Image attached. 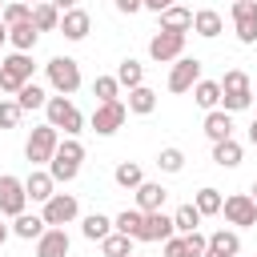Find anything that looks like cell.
Segmentation results:
<instances>
[{
  "label": "cell",
  "mask_w": 257,
  "mask_h": 257,
  "mask_svg": "<svg viewBox=\"0 0 257 257\" xmlns=\"http://www.w3.org/2000/svg\"><path fill=\"white\" fill-rule=\"evenodd\" d=\"M80 161H84V145L76 141V137H64L60 145H56V153H52V161H48V173H52V181H72L76 173H80Z\"/></svg>",
  "instance_id": "1"
},
{
  "label": "cell",
  "mask_w": 257,
  "mask_h": 257,
  "mask_svg": "<svg viewBox=\"0 0 257 257\" xmlns=\"http://www.w3.org/2000/svg\"><path fill=\"white\" fill-rule=\"evenodd\" d=\"M217 84H221V104H225V112H241V108L253 104V88H249V76H245L241 68H229Z\"/></svg>",
  "instance_id": "2"
},
{
  "label": "cell",
  "mask_w": 257,
  "mask_h": 257,
  "mask_svg": "<svg viewBox=\"0 0 257 257\" xmlns=\"http://www.w3.org/2000/svg\"><path fill=\"white\" fill-rule=\"evenodd\" d=\"M44 112H48V124L52 128H64V137H76L84 128V116H80V108L68 96H48L44 100Z\"/></svg>",
  "instance_id": "3"
},
{
  "label": "cell",
  "mask_w": 257,
  "mask_h": 257,
  "mask_svg": "<svg viewBox=\"0 0 257 257\" xmlns=\"http://www.w3.org/2000/svg\"><path fill=\"white\" fill-rule=\"evenodd\" d=\"M44 68H48V84H52L60 96H72V92L80 88V64H76L72 56H52Z\"/></svg>",
  "instance_id": "4"
},
{
  "label": "cell",
  "mask_w": 257,
  "mask_h": 257,
  "mask_svg": "<svg viewBox=\"0 0 257 257\" xmlns=\"http://www.w3.org/2000/svg\"><path fill=\"white\" fill-rule=\"evenodd\" d=\"M32 80V56L28 52H12L8 60H0V92H20Z\"/></svg>",
  "instance_id": "5"
},
{
  "label": "cell",
  "mask_w": 257,
  "mask_h": 257,
  "mask_svg": "<svg viewBox=\"0 0 257 257\" xmlns=\"http://www.w3.org/2000/svg\"><path fill=\"white\" fill-rule=\"evenodd\" d=\"M56 145H60V128L40 124V128H32V137H28V145H24V157H28L32 165H48L52 153H56Z\"/></svg>",
  "instance_id": "6"
},
{
  "label": "cell",
  "mask_w": 257,
  "mask_h": 257,
  "mask_svg": "<svg viewBox=\"0 0 257 257\" xmlns=\"http://www.w3.org/2000/svg\"><path fill=\"white\" fill-rule=\"evenodd\" d=\"M221 213H225V221L237 225V229L257 225V201H253L249 193H233V197H225V201H221Z\"/></svg>",
  "instance_id": "7"
},
{
  "label": "cell",
  "mask_w": 257,
  "mask_h": 257,
  "mask_svg": "<svg viewBox=\"0 0 257 257\" xmlns=\"http://www.w3.org/2000/svg\"><path fill=\"white\" fill-rule=\"evenodd\" d=\"M124 116H128L124 100H100V104L92 108V133H100V137H112V133L124 124Z\"/></svg>",
  "instance_id": "8"
},
{
  "label": "cell",
  "mask_w": 257,
  "mask_h": 257,
  "mask_svg": "<svg viewBox=\"0 0 257 257\" xmlns=\"http://www.w3.org/2000/svg\"><path fill=\"white\" fill-rule=\"evenodd\" d=\"M24 205H28L24 181L12 177V173H0V213L4 217H16V213H24Z\"/></svg>",
  "instance_id": "9"
},
{
  "label": "cell",
  "mask_w": 257,
  "mask_h": 257,
  "mask_svg": "<svg viewBox=\"0 0 257 257\" xmlns=\"http://www.w3.org/2000/svg\"><path fill=\"white\" fill-rule=\"evenodd\" d=\"M185 52V32H169V28H161L153 40H149V56L157 60V64H169V60H177Z\"/></svg>",
  "instance_id": "10"
},
{
  "label": "cell",
  "mask_w": 257,
  "mask_h": 257,
  "mask_svg": "<svg viewBox=\"0 0 257 257\" xmlns=\"http://www.w3.org/2000/svg\"><path fill=\"white\" fill-rule=\"evenodd\" d=\"M76 213H80V205H76V197L72 193H52L48 201H44V225H68V221H76Z\"/></svg>",
  "instance_id": "11"
},
{
  "label": "cell",
  "mask_w": 257,
  "mask_h": 257,
  "mask_svg": "<svg viewBox=\"0 0 257 257\" xmlns=\"http://www.w3.org/2000/svg\"><path fill=\"white\" fill-rule=\"evenodd\" d=\"M233 24L241 44H257V0H233Z\"/></svg>",
  "instance_id": "12"
},
{
  "label": "cell",
  "mask_w": 257,
  "mask_h": 257,
  "mask_svg": "<svg viewBox=\"0 0 257 257\" xmlns=\"http://www.w3.org/2000/svg\"><path fill=\"white\" fill-rule=\"evenodd\" d=\"M201 80V60L197 56H177L173 72H169V92H189Z\"/></svg>",
  "instance_id": "13"
},
{
  "label": "cell",
  "mask_w": 257,
  "mask_h": 257,
  "mask_svg": "<svg viewBox=\"0 0 257 257\" xmlns=\"http://www.w3.org/2000/svg\"><path fill=\"white\" fill-rule=\"evenodd\" d=\"M36 257H68V233H64V225H48L36 237Z\"/></svg>",
  "instance_id": "14"
},
{
  "label": "cell",
  "mask_w": 257,
  "mask_h": 257,
  "mask_svg": "<svg viewBox=\"0 0 257 257\" xmlns=\"http://www.w3.org/2000/svg\"><path fill=\"white\" fill-rule=\"evenodd\" d=\"M173 233H177V229H173V217H165L161 209H153V213H145L137 241H165V237H173Z\"/></svg>",
  "instance_id": "15"
},
{
  "label": "cell",
  "mask_w": 257,
  "mask_h": 257,
  "mask_svg": "<svg viewBox=\"0 0 257 257\" xmlns=\"http://www.w3.org/2000/svg\"><path fill=\"white\" fill-rule=\"evenodd\" d=\"M88 28H92V16H88L84 8H68V12L60 16V32H64V40H84Z\"/></svg>",
  "instance_id": "16"
},
{
  "label": "cell",
  "mask_w": 257,
  "mask_h": 257,
  "mask_svg": "<svg viewBox=\"0 0 257 257\" xmlns=\"http://www.w3.org/2000/svg\"><path fill=\"white\" fill-rule=\"evenodd\" d=\"M52 189H56V181H52V173L48 169H32L28 177H24V193H28V201H48L52 197Z\"/></svg>",
  "instance_id": "17"
},
{
  "label": "cell",
  "mask_w": 257,
  "mask_h": 257,
  "mask_svg": "<svg viewBox=\"0 0 257 257\" xmlns=\"http://www.w3.org/2000/svg\"><path fill=\"white\" fill-rule=\"evenodd\" d=\"M36 40H40V32H36V24H32V20L8 24V44H12L16 52H32V48H36Z\"/></svg>",
  "instance_id": "18"
},
{
  "label": "cell",
  "mask_w": 257,
  "mask_h": 257,
  "mask_svg": "<svg viewBox=\"0 0 257 257\" xmlns=\"http://www.w3.org/2000/svg\"><path fill=\"white\" fill-rule=\"evenodd\" d=\"M165 197H169V189H165V185H157V181H141V185H137V209H141V213L161 209V205H165Z\"/></svg>",
  "instance_id": "19"
},
{
  "label": "cell",
  "mask_w": 257,
  "mask_h": 257,
  "mask_svg": "<svg viewBox=\"0 0 257 257\" xmlns=\"http://www.w3.org/2000/svg\"><path fill=\"white\" fill-rule=\"evenodd\" d=\"M157 16H161V28H169V32H189V28H193V12L181 8V4H169V8L157 12Z\"/></svg>",
  "instance_id": "20"
},
{
  "label": "cell",
  "mask_w": 257,
  "mask_h": 257,
  "mask_svg": "<svg viewBox=\"0 0 257 257\" xmlns=\"http://www.w3.org/2000/svg\"><path fill=\"white\" fill-rule=\"evenodd\" d=\"M128 112H137V116H149L153 108H157V92L149 88V84H137V88H128V104H124Z\"/></svg>",
  "instance_id": "21"
},
{
  "label": "cell",
  "mask_w": 257,
  "mask_h": 257,
  "mask_svg": "<svg viewBox=\"0 0 257 257\" xmlns=\"http://www.w3.org/2000/svg\"><path fill=\"white\" fill-rule=\"evenodd\" d=\"M205 137H209V141H225V137H233V120H229L225 108H209V116H205Z\"/></svg>",
  "instance_id": "22"
},
{
  "label": "cell",
  "mask_w": 257,
  "mask_h": 257,
  "mask_svg": "<svg viewBox=\"0 0 257 257\" xmlns=\"http://www.w3.org/2000/svg\"><path fill=\"white\" fill-rule=\"evenodd\" d=\"M213 165H221V169H237V165H241V145H237L233 137L213 141Z\"/></svg>",
  "instance_id": "23"
},
{
  "label": "cell",
  "mask_w": 257,
  "mask_h": 257,
  "mask_svg": "<svg viewBox=\"0 0 257 257\" xmlns=\"http://www.w3.org/2000/svg\"><path fill=\"white\" fill-rule=\"evenodd\" d=\"M44 229H48V225H44V217H36V213H16V217H12V233L24 237V241H36Z\"/></svg>",
  "instance_id": "24"
},
{
  "label": "cell",
  "mask_w": 257,
  "mask_h": 257,
  "mask_svg": "<svg viewBox=\"0 0 257 257\" xmlns=\"http://www.w3.org/2000/svg\"><path fill=\"white\" fill-rule=\"evenodd\" d=\"M193 32H197V36H205V40L221 36V16H217L213 8H201V12H193Z\"/></svg>",
  "instance_id": "25"
},
{
  "label": "cell",
  "mask_w": 257,
  "mask_h": 257,
  "mask_svg": "<svg viewBox=\"0 0 257 257\" xmlns=\"http://www.w3.org/2000/svg\"><path fill=\"white\" fill-rule=\"evenodd\" d=\"M193 100H197L205 112L217 108V104H221V84H217V80H197V84H193Z\"/></svg>",
  "instance_id": "26"
},
{
  "label": "cell",
  "mask_w": 257,
  "mask_h": 257,
  "mask_svg": "<svg viewBox=\"0 0 257 257\" xmlns=\"http://www.w3.org/2000/svg\"><path fill=\"white\" fill-rule=\"evenodd\" d=\"M100 253H104V257H128V253H133V237L112 229L108 237H100Z\"/></svg>",
  "instance_id": "27"
},
{
  "label": "cell",
  "mask_w": 257,
  "mask_h": 257,
  "mask_svg": "<svg viewBox=\"0 0 257 257\" xmlns=\"http://www.w3.org/2000/svg\"><path fill=\"white\" fill-rule=\"evenodd\" d=\"M32 24H36V32H52V28H60V12L44 0V4H32Z\"/></svg>",
  "instance_id": "28"
},
{
  "label": "cell",
  "mask_w": 257,
  "mask_h": 257,
  "mask_svg": "<svg viewBox=\"0 0 257 257\" xmlns=\"http://www.w3.org/2000/svg\"><path fill=\"white\" fill-rule=\"evenodd\" d=\"M116 84H124V88H137V84H145V68H141L133 56H124V60L116 64Z\"/></svg>",
  "instance_id": "29"
},
{
  "label": "cell",
  "mask_w": 257,
  "mask_h": 257,
  "mask_svg": "<svg viewBox=\"0 0 257 257\" xmlns=\"http://www.w3.org/2000/svg\"><path fill=\"white\" fill-rule=\"evenodd\" d=\"M80 233H84L88 241H100V237H108V233H112V221H108L104 213H88V217L80 221Z\"/></svg>",
  "instance_id": "30"
},
{
  "label": "cell",
  "mask_w": 257,
  "mask_h": 257,
  "mask_svg": "<svg viewBox=\"0 0 257 257\" xmlns=\"http://www.w3.org/2000/svg\"><path fill=\"white\" fill-rule=\"evenodd\" d=\"M209 249H217V253H225V257H237V253H241V237H237L233 229H217V233L209 237Z\"/></svg>",
  "instance_id": "31"
},
{
  "label": "cell",
  "mask_w": 257,
  "mask_h": 257,
  "mask_svg": "<svg viewBox=\"0 0 257 257\" xmlns=\"http://www.w3.org/2000/svg\"><path fill=\"white\" fill-rule=\"evenodd\" d=\"M221 201H225V197H221L217 189H209V185H205V189H197V197H193V205H197V213H201V217L221 213Z\"/></svg>",
  "instance_id": "32"
},
{
  "label": "cell",
  "mask_w": 257,
  "mask_h": 257,
  "mask_svg": "<svg viewBox=\"0 0 257 257\" xmlns=\"http://www.w3.org/2000/svg\"><path fill=\"white\" fill-rule=\"evenodd\" d=\"M197 225H201V213H197V205H193V201H189V205H181V209L173 213V229H177V233H193Z\"/></svg>",
  "instance_id": "33"
},
{
  "label": "cell",
  "mask_w": 257,
  "mask_h": 257,
  "mask_svg": "<svg viewBox=\"0 0 257 257\" xmlns=\"http://www.w3.org/2000/svg\"><path fill=\"white\" fill-rule=\"evenodd\" d=\"M141 221H145V213H141V209H124V213L112 221V229H116V233H128V237L137 241V237H141Z\"/></svg>",
  "instance_id": "34"
},
{
  "label": "cell",
  "mask_w": 257,
  "mask_h": 257,
  "mask_svg": "<svg viewBox=\"0 0 257 257\" xmlns=\"http://www.w3.org/2000/svg\"><path fill=\"white\" fill-rule=\"evenodd\" d=\"M44 100H48V96H44V88H40V84H32V80L16 92V104H20L24 112H28V108H44Z\"/></svg>",
  "instance_id": "35"
},
{
  "label": "cell",
  "mask_w": 257,
  "mask_h": 257,
  "mask_svg": "<svg viewBox=\"0 0 257 257\" xmlns=\"http://www.w3.org/2000/svg\"><path fill=\"white\" fill-rule=\"evenodd\" d=\"M112 177H116V185H120V189H137V185L145 181V173H141V165H133V161H124V165H116V173H112Z\"/></svg>",
  "instance_id": "36"
},
{
  "label": "cell",
  "mask_w": 257,
  "mask_h": 257,
  "mask_svg": "<svg viewBox=\"0 0 257 257\" xmlns=\"http://www.w3.org/2000/svg\"><path fill=\"white\" fill-rule=\"evenodd\" d=\"M116 92H120L116 76H96V80H92V96H96V104H100V100H120Z\"/></svg>",
  "instance_id": "37"
},
{
  "label": "cell",
  "mask_w": 257,
  "mask_h": 257,
  "mask_svg": "<svg viewBox=\"0 0 257 257\" xmlns=\"http://www.w3.org/2000/svg\"><path fill=\"white\" fill-rule=\"evenodd\" d=\"M157 169H161V173H181V169H185V153H181V149H161Z\"/></svg>",
  "instance_id": "38"
},
{
  "label": "cell",
  "mask_w": 257,
  "mask_h": 257,
  "mask_svg": "<svg viewBox=\"0 0 257 257\" xmlns=\"http://www.w3.org/2000/svg\"><path fill=\"white\" fill-rule=\"evenodd\" d=\"M4 24H20V20H32V4H24V0H12V4H4Z\"/></svg>",
  "instance_id": "39"
},
{
  "label": "cell",
  "mask_w": 257,
  "mask_h": 257,
  "mask_svg": "<svg viewBox=\"0 0 257 257\" xmlns=\"http://www.w3.org/2000/svg\"><path fill=\"white\" fill-rule=\"evenodd\" d=\"M20 116H24V108H20L16 100H4V96H0V128H16Z\"/></svg>",
  "instance_id": "40"
},
{
  "label": "cell",
  "mask_w": 257,
  "mask_h": 257,
  "mask_svg": "<svg viewBox=\"0 0 257 257\" xmlns=\"http://www.w3.org/2000/svg\"><path fill=\"white\" fill-rule=\"evenodd\" d=\"M209 249V237L201 233V229H193V233H185V257H201Z\"/></svg>",
  "instance_id": "41"
},
{
  "label": "cell",
  "mask_w": 257,
  "mask_h": 257,
  "mask_svg": "<svg viewBox=\"0 0 257 257\" xmlns=\"http://www.w3.org/2000/svg\"><path fill=\"white\" fill-rule=\"evenodd\" d=\"M165 257H185V237H165Z\"/></svg>",
  "instance_id": "42"
},
{
  "label": "cell",
  "mask_w": 257,
  "mask_h": 257,
  "mask_svg": "<svg viewBox=\"0 0 257 257\" xmlns=\"http://www.w3.org/2000/svg\"><path fill=\"white\" fill-rule=\"evenodd\" d=\"M116 8L120 12H137V8H145V0H116Z\"/></svg>",
  "instance_id": "43"
},
{
  "label": "cell",
  "mask_w": 257,
  "mask_h": 257,
  "mask_svg": "<svg viewBox=\"0 0 257 257\" xmlns=\"http://www.w3.org/2000/svg\"><path fill=\"white\" fill-rule=\"evenodd\" d=\"M169 4H177V0H145V8H153V12H165Z\"/></svg>",
  "instance_id": "44"
},
{
  "label": "cell",
  "mask_w": 257,
  "mask_h": 257,
  "mask_svg": "<svg viewBox=\"0 0 257 257\" xmlns=\"http://www.w3.org/2000/svg\"><path fill=\"white\" fill-rule=\"evenodd\" d=\"M56 12H68V8H76V0H48Z\"/></svg>",
  "instance_id": "45"
},
{
  "label": "cell",
  "mask_w": 257,
  "mask_h": 257,
  "mask_svg": "<svg viewBox=\"0 0 257 257\" xmlns=\"http://www.w3.org/2000/svg\"><path fill=\"white\" fill-rule=\"evenodd\" d=\"M249 145H257V120L249 124Z\"/></svg>",
  "instance_id": "46"
},
{
  "label": "cell",
  "mask_w": 257,
  "mask_h": 257,
  "mask_svg": "<svg viewBox=\"0 0 257 257\" xmlns=\"http://www.w3.org/2000/svg\"><path fill=\"white\" fill-rule=\"evenodd\" d=\"M8 233H12V229H8L4 221H0V245H4V237H8Z\"/></svg>",
  "instance_id": "47"
},
{
  "label": "cell",
  "mask_w": 257,
  "mask_h": 257,
  "mask_svg": "<svg viewBox=\"0 0 257 257\" xmlns=\"http://www.w3.org/2000/svg\"><path fill=\"white\" fill-rule=\"evenodd\" d=\"M4 40H8V24H0V44H4Z\"/></svg>",
  "instance_id": "48"
},
{
  "label": "cell",
  "mask_w": 257,
  "mask_h": 257,
  "mask_svg": "<svg viewBox=\"0 0 257 257\" xmlns=\"http://www.w3.org/2000/svg\"><path fill=\"white\" fill-rule=\"evenodd\" d=\"M201 257H225V253H217V249H205V253H201Z\"/></svg>",
  "instance_id": "49"
},
{
  "label": "cell",
  "mask_w": 257,
  "mask_h": 257,
  "mask_svg": "<svg viewBox=\"0 0 257 257\" xmlns=\"http://www.w3.org/2000/svg\"><path fill=\"white\" fill-rule=\"evenodd\" d=\"M249 197H253V201H257V181H253V193H249Z\"/></svg>",
  "instance_id": "50"
},
{
  "label": "cell",
  "mask_w": 257,
  "mask_h": 257,
  "mask_svg": "<svg viewBox=\"0 0 257 257\" xmlns=\"http://www.w3.org/2000/svg\"><path fill=\"white\" fill-rule=\"evenodd\" d=\"M24 4H44V0H24Z\"/></svg>",
  "instance_id": "51"
},
{
  "label": "cell",
  "mask_w": 257,
  "mask_h": 257,
  "mask_svg": "<svg viewBox=\"0 0 257 257\" xmlns=\"http://www.w3.org/2000/svg\"><path fill=\"white\" fill-rule=\"evenodd\" d=\"M0 12H4V4H0ZM0 24H4V16H0Z\"/></svg>",
  "instance_id": "52"
},
{
  "label": "cell",
  "mask_w": 257,
  "mask_h": 257,
  "mask_svg": "<svg viewBox=\"0 0 257 257\" xmlns=\"http://www.w3.org/2000/svg\"><path fill=\"white\" fill-rule=\"evenodd\" d=\"M128 257H141V253H128Z\"/></svg>",
  "instance_id": "53"
}]
</instances>
